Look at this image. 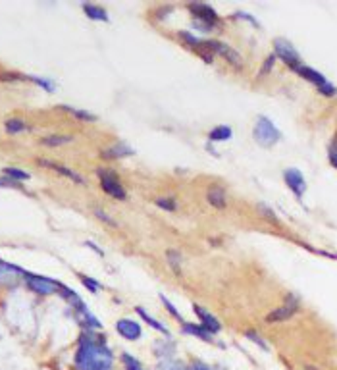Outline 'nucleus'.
<instances>
[{"label": "nucleus", "instance_id": "obj_1", "mask_svg": "<svg viewBox=\"0 0 337 370\" xmlns=\"http://www.w3.org/2000/svg\"><path fill=\"white\" fill-rule=\"evenodd\" d=\"M76 364L77 370H110L112 353L100 341H93L87 336H83L77 349Z\"/></svg>", "mask_w": 337, "mask_h": 370}, {"label": "nucleus", "instance_id": "obj_2", "mask_svg": "<svg viewBox=\"0 0 337 370\" xmlns=\"http://www.w3.org/2000/svg\"><path fill=\"white\" fill-rule=\"evenodd\" d=\"M252 135H254V141L258 143V145H262V147H272V145H276V143L282 139L280 130H278V128L272 124V120L266 118V116H258V118H256Z\"/></svg>", "mask_w": 337, "mask_h": 370}, {"label": "nucleus", "instance_id": "obj_3", "mask_svg": "<svg viewBox=\"0 0 337 370\" xmlns=\"http://www.w3.org/2000/svg\"><path fill=\"white\" fill-rule=\"evenodd\" d=\"M98 175H100L102 189H104L108 195H112L114 199H118V201H125V189H123V185L120 183V179L116 177L114 172L104 170V168H98Z\"/></svg>", "mask_w": 337, "mask_h": 370}, {"label": "nucleus", "instance_id": "obj_4", "mask_svg": "<svg viewBox=\"0 0 337 370\" xmlns=\"http://www.w3.org/2000/svg\"><path fill=\"white\" fill-rule=\"evenodd\" d=\"M274 48H276V56L282 60L283 64H287L289 68H297V66H301V56L299 52L295 50V46L289 41H285V39H276L274 41Z\"/></svg>", "mask_w": 337, "mask_h": 370}, {"label": "nucleus", "instance_id": "obj_5", "mask_svg": "<svg viewBox=\"0 0 337 370\" xmlns=\"http://www.w3.org/2000/svg\"><path fill=\"white\" fill-rule=\"evenodd\" d=\"M299 311V301L295 299V297H287V301L283 303L280 309H276L272 311L270 315L266 316V322L268 324H276V322H283V320H287V318H291Z\"/></svg>", "mask_w": 337, "mask_h": 370}, {"label": "nucleus", "instance_id": "obj_6", "mask_svg": "<svg viewBox=\"0 0 337 370\" xmlns=\"http://www.w3.org/2000/svg\"><path fill=\"white\" fill-rule=\"evenodd\" d=\"M27 285L39 295H50L60 289V283L50 278H43V276H27Z\"/></svg>", "mask_w": 337, "mask_h": 370}, {"label": "nucleus", "instance_id": "obj_7", "mask_svg": "<svg viewBox=\"0 0 337 370\" xmlns=\"http://www.w3.org/2000/svg\"><path fill=\"white\" fill-rule=\"evenodd\" d=\"M283 177H285V183L289 185V189L293 191L297 197H303L306 191V181L305 177H303V174L297 170V168H287L285 170V174H283Z\"/></svg>", "mask_w": 337, "mask_h": 370}, {"label": "nucleus", "instance_id": "obj_8", "mask_svg": "<svg viewBox=\"0 0 337 370\" xmlns=\"http://www.w3.org/2000/svg\"><path fill=\"white\" fill-rule=\"evenodd\" d=\"M207 46L212 50V52L224 56L229 64H233L235 68H241V64H243V60H241V56L237 54V50H233V48L228 46V44L218 43V41H210V43H207Z\"/></svg>", "mask_w": 337, "mask_h": 370}, {"label": "nucleus", "instance_id": "obj_9", "mask_svg": "<svg viewBox=\"0 0 337 370\" xmlns=\"http://www.w3.org/2000/svg\"><path fill=\"white\" fill-rule=\"evenodd\" d=\"M193 309H195V315L200 318V328H205L208 334H212V332H220V330H222L220 322H218V318L210 315L207 309H203V306H198V305H195Z\"/></svg>", "mask_w": 337, "mask_h": 370}, {"label": "nucleus", "instance_id": "obj_10", "mask_svg": "<svg viewBox=\"0 0 337 370\" xmlns=\"http://www.w3.org/2000/svg\"><path fill=\"white\" fill-rule=\"evenodd\" d=\"M116 330L125 339H129V341H135V339H139V336H141V326L137 322H133V320H120L116 324Z\"/></svg>", "mask_w": 337, "mask_h": 370}, {"label": "nucleus", "instance_id": "obj_11", "mask_svg": "<svg viewBox=\"0 0 337 370\" xmlns=\"http://www.w3.org/2000/svg\"><path fill=\"white\" fill-rule=\"evenodd\" d=\"M22 274H23V270L0 261V283H2V285H12V283H16L20 280Z\"/></svg>", "mask_w": 337, "mask_h": 370}, {"label": "nucleus", "instance_id": "obj_12", "mask_svg": "<svg viewBox=\"0 0 337 370\" xmlns=\"http://www.w3.org/2000/svg\"><path fill=\"white\" fill-rule=\"evenodd\" d=\"M295 72L299 74L301 77H305L306 81H310V83H314L316 87H322V85H326L327 79L320 72H316V70H312V68H306V66H297L295 68Z\"/></svg>", "mask_w": 337, "mask_h": 370}, {"label": "nucleus", "instance_id": "obj_13", "mask_svg": "<svg viewBox=\"0 0 337 370\" xmlns=\"http://www.w3.org/2000/svg\"><path fill=\"white\" fill-rule=\"evenodd\" d=\"M208 203L216 208H226L228 207V197H226V191L220 187V185H212L207 193Z\"/></svg>", "mask_w": 337, "mask_h": 370}, {"label": "nucleus", "instance_id": "obj_14", "mask_svg": "<svg viewBox=\"0 0 337 370\" xmlns=\"http://www.w3.org/2000/svg\"><path fill=\"white\" fill-rule=\"evenodd\" d=\"M189 8H191V12H195V16L200 22L208 23V25H212L218 20L216 12L212 10L210 6H207V4H191Z\"/></svg>", "mask_w": 337, "mask_h": 370}, {"label": "nucleus", "instance_id": "obj_15", "mask_svg": "<svg viewBox=\"0 0 337 370\" xmlns=\"http://www.w3.org/2000/svg\"><path fill=\"white\" fill-rule=\"evenodd\" d=\"M131 154H135V151L131 147H127V145H123V143H116L114 147L102 151L104 158H123V156H131Z\"/></svg>", "mask_w": 337, "mask_h": 370}, {"label": "nucleus", "instance_id": "obj_16", "mask_svg": "<svg viewBox=\"0 0 337 370\" xmlns=\"http://www.w3.org/2000/svg\"><path fill=\"white\" fill-rule=\"evenodd\" d=\"M39 162L43 164V166H48V168H52L56 174H62V175H68L70 179H74V181H77V183H85V179L81 177L79 174H76V172H72L70 168H65V166H60V164H54L50 162V160H39Z\"/></svg>", "mask_w": 337, "mask_h": 370}, {"label": "nucleus", "instance_id": "obj_17", "mask_svg": "<svg viewBox=\"0 0 337 370\" xmlns=\"http://www.w3.org/2000/svg\"><path fill=\"white\" fill-rule=\"evenodd\" d=\"M76 316H77V320L83 324V326H87V328H100V322H98L95 316L91 315L87 311V306L85 305H81L79 309H76Z\"/></svg>", "mask_w": 337, "mask_h": 370}, {"label": "nucleus", "instance_id": "obj_18", "mask_svg": "<svg viewBox=\"0 0 337 370\" xmlns=\"http://www.w3.org/2000/svg\"><path fill=\"white\" fill-rule=\"evenodd\" d=\"M83 10L87 14L91 20H98V22H108V14L102 10V8H98V6H93V4H85L83 6Z\"/></svg>", "mask_w": 337, "mask_h": 370}, {"label": "nucleus", "instance_id": "obj_19", "mask_svg": "<svg viewBox=\"0 0 337 370\" xmlns=\"http://www.w3.org/2000/svg\"><path fill=\"white\" fill-rule=\"evenodd\" d=\"M231 135H233V131L229 130L228 126H220V128L210 131V141H228V139H231Z\"/></svg>", "mask_w": 337, "mask_h": 370}, {"label": "nucleus", "instance_id": "obj_20", "mask_svg": "<svg viewBox=\"0 0 337 370\" xmlns=\"http://www.w3.org/2000/svg\"><path fill=\"white\" fill-rule=\"evenodd\" d=\"M183 332H185V334H193V336H196V338H200V339H205V341H214V339H212V336L208 334L205 328L193 326V324H185V326H183Z\"/></svg>", "mask_w": 337, "mask_h": 370}, {"label": "nucleus", "instance_id": "obj_21", "mask_svg": "<svg viewBox=\"0 0 337 370\" xmlns=\"http://www.w3.org/2000/svg\"><path fill=\"white\" fill-rule=\"evenodd\" d=\"M137 315L141 316V318H143V320H145V322H147V324H151V326H153L154 330H158V332H162V334H168V330H166V328H164L162 324L158 322V320H154L153 316L147 315V313H145V309H141V306H137Z\"/></svg>", "mask_w": 337, "mask_h": 370}, {"label": "nucleus", "instance_id": "obj_22", "mask_svg": "<svg viewBox=\"0 0 337 370\" xmlns=\"http://www.w3.org/2000/svg\"><path fill=\"white\" fill-rule=\"evenodd\" d=\"M41 143L46 145V147H60V145L72 143V137H65V135H50V137H44Z\"/></svg>", "mask_w": 337, "mask_h": 370}, {"label": "nucleus", "instance_id": "obj_23", "mask_svg": "<svg viewBox=\"0 0 337 370\" xmlns=\"http://www.w3.org/2000/svg\"><path fill=\"white\" fill-rule=\"evenodd\" d=\"M168 264L174 268L175 274L181 272V268H179V264H181V255L177 253V251H168Z\"/></svg>", "mask_w": 337, "mask_h": 370}, {"label": "nucleus", "instance_id": "obj_24", "mask_svg": "<svg viewBox=\"0 0 337 370\" xmlns=\"http://www.w3.org/2000/svg\"><path fill=\"white\" fill-rule=\"evenodd\" d=\"M4 128H6L8 133H20V131L27 130V126H25L22 120H8L4 124Z\"/></svg>", "mask_w": 337, "mask_h": 370}, {"label": "nucleus", "instance_id": "obj_25", "mask_svg": "<svg viewBox=\"0 0 337 370\" xmlns=\"http://www.w3.org/2000/svg\"><path fill=\"white\" fill-rule=\"evenodd\" d=\"M121 360H123V364H125V370H143V366L139 364V360L133 359L131 355H127V353L121 355Z\"/></svg>", "mask_w": 337, "mask_h": 370}, {"label": "nucleus", "instance_id": "obj_26", "mask_svg": "<svg viewBox=\"0 0 337 370\" xmlns=\"http://www.w3.org/2000/svg\"><path fill=\"white\" fill-rule=\"evenodd\" d=\"M62 108L68 110V112H72L76 118H81V120H87V121L95 120V116H93V114H89V112H85V110H76V108H70V106H62Z\"/></svg>", "mask_w": 337, "mask_h": 370}, {"label": "nucleus", "instance_id": "obj_27", "mask_svg": "<svg viewBox=\"0 0 337 370\" xmlns=\"http://www.w3.org/2000/svg\"><path fill=\"white\" fill-rule=\"evenodd\" d=\"M4 174L10 175V177H14V179H29V174L27 172H22V170H18V168H6L4 170Z\"/></svg>", "mask_w": 337, "mask_h": 370}, {"label": "nucleus", "instance_id": "obj_28", "mask_svg": "<svg viewBox=\"0 0 337 370\" xmlns=\"http://www.w3.org/2000/svg\"><path fill=\"white\" fill-rule=\"evenodd\" d=\"M154 203H156V205H158L160 208H164V210H174V208H175L174 199H156Z\"/></svg>", "mask_w": 337, "mask_h": 370}, {"label": "nucleus", "instance_id": "obj_29", "mask_svg": "<svg viewBox=\"0 0 337 370\" xmlns=\"http://www.w3.org/2000/svg\"><path fill=\"white\" fill-rule=\"evenodd\" d=\"M158 370H185V368L179 362H175V360H166V362H162L158 366Z\"/></svg>", "mask_w": 337, "mask_h": 370}, {"label": "nucleus", "instance_id": "obj_30", "mask_svg": "<svg viewBox=\"0 0 337 370\" xmlns=\"http://www.w3.org/2000/svg\"><path fill=\"white\" fill-rule=\"evenodd\" d=\"M329 162L337 168V135H335V139H333V143L329 145Z\"/></svg>", "mask_w": 337, "mask_h": 370}, {"label": "nucleus", "instance_id": "obj_31", "mask_svg": "<svg viewBox=\"0 0 337 370\" xmlns=\"http://www.w3.org/2000/svg\"><path fill=\"white\" fill-rule=\"evenodd\" d=\"M318 91L322 93V95H326V97H333L337 93V89L331 85V83H326V85H322V87H318Z\"/></svg>", "mask_w": 337, "mask_h": 370}, {"label": "nucleus", "instance_id": "obj_32", "mask_svg": "<svg viewBox=\"0 0 337 370\" xmlns=\"http://www.w3.org/2000/svg\"><path fill=\"white\" fill-rule=\"evenodd\" d=\"M245 336H247V338H249V339H252V341H254L256 345H260L262 349H268V345H266V341H264V339H262L260 336H256L254 332H247Z\"/></svg>", "mask_w": 337, "mask_h": 370}, {"label": "nucleus", "instance_id": "obj_33", "mask_svg": "<svg viewBox=\"0 0 337 370\" xmlns=\"http://www.w3.org/2000/svg\"><path fill=\"white\" fill-rule=\"evenodd\" d=\"M179 37H181V39H185L187 43H191L193 46H198V44H200V41H198V39H195L193 35H189V33H185V31L179 33Z\"/></svg>", "mask_w": 337, "mask_h": 370}, {"label": "nucleus", "instance_id": "obj_34", "mask_svg": "<svg viewBox=\"0 0 337 370\" xmlns=\"http://www.w3.org/2000/svg\"><path fill=\"white\" fill-rule=\"evenodd\" d=\"M31 79L33 81H37V83H39L41 87L46 89V91H54V85H52L50 81H44V79H39V77H31Z\"/></svg>", "mask_w": 337, "mask_h": 370}, {"label": "nucleus", "instance_id": "obj_35", "mask_svg": "<svg viewBox=\"0 0 337 370\" xmlns=\"http://www.w3.org/2000/svg\"><path fill=\"white\" fill-rule=\"evenodd\" d=\"M185 370H210V368H208L205 362H198V360H195V362H191V364H189V366H187Z\"/></svg>", "mask_w": 337, "mask_h": 370}, {"label": "nucleus", "instance_id": "obj_36", "mask_svg": "<svg viewBox=\"0 0 337 370\" xmlns=\"http://www.w3.org/2000/svg\"><path fill=\"white\" fill-rule=\"evenodd\" d=\"M81 282L85 283V287H87V289H91V291H97L98 287H100L97 282H91L89 278H83V276H81Z\"/></svg>", "mask_w": 337, "mask_h": 370}, {"label": "nucleus", "instance_id": "obj_37", "mask_svg": "<svg viewBox=\"0 0 337 370\" xmlns=\"http://www.w3.org/2000/svg\"><path fill=\"white\" fill-rule=\"evenodd\" d=\"M193 27H195V29H203V31H210V29H212V25L200 22V20H195V22H193Z\"/></svg>", "mask_w": 337, "mask_h": 370}, {"label": "nucleus", "instance_id": "obj_38", "mask_svg": "<svg viewBox=\"0 0 337 370\" xmlns=\"http://www.w3.org/2000/svg\"><path fill=\"white\" fill-rule=\"evenodd\" d=\"M162 303H164V305H166V309H168V311H170V313H172V315H174L175 318H181V316H179V313L175 311V306L172 305V303H170V301H168L166 297H162Z\"/></svg>", "mask_w": 337, "mask_h": 370}, {"label": "nucleus", "instance_id": "obj_39", "mask_svg": "<svg viewBox=\"0 0 337 370\" xmlns=\"http://www.w3.org/2000/svg\"><path fill=\"white\" fill-rule=\"evenodd\" d=\"M272 66H274V56H270L268 60H266V66H264V70H260V77H264L270 70H272Z\"/></svg>", "mask_w": 337, "mask_h": 370}, {"label": "nucleus", "instance_id": "obj_40", "mask_svg": "<svg viewBox=\"0 0 337 370\" xmlns=\"http://www.w3.org/2000/svg\"><path fill=\"white\" fill-rule=\"evenodd\" d=\"M95 212H97V216L100 218L102 222H108L110 226H116V222H114V220H112V218H110V216H106V214H104L102 210H95Z\"/></svg>", "mask_w": 337, "mask_h": 370}]
</instances>
